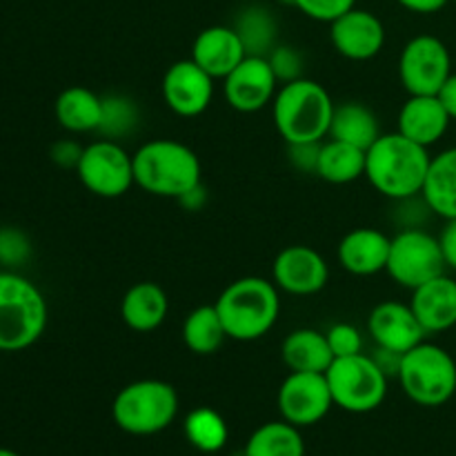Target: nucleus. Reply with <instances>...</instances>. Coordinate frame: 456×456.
Masks as SVG:
<instances>
[{
	"label": "nucleus",
	"mask_w": 456,
	"mask_h": 456,
	"mask_svg": "<svg viewBox=\"0 0 456 456\" xmlns=\"http://www.w3.org/2000/svg\"><path fill=\"white\" fill-rule=\"evenodd\" d=\"M430 160L428 147L410 141L403 134H381L365 151V178L386 199H412L421 196Z\"/></svg>",
	"instance_id": "nucleus-1"
},
{
	"label": "nucleus",
	"mask_w": 456,
	"mask_h": 456,
	"mask_svg": "<svg viewBox=\"0 0 456 456\" xmlns=\"http://www.w3.org/2000/svg\"><path fill=\"white\" fill-rule=\"evenodd\" d=\"M169 312V301L165 289L151 281H141L125 292L120 303V316L125 325L134 332H154L165 323Z\"/></svg>",
	"instance_id": "nucleus-22"
},
{
	"label": "nucleus",
	"mask_w": 456,
	"mask_h": 456,
	"mask_svg": "<svg viewBox=\"0 0 456 456\" xmlns=\"http://www.w3.org/2000/svg\"><path fill=\"white\" fill-rule=\"evenodd\" d=\"M396 381L417 405L441 408L456 395V361L436 343L423 341L405 352Z\"/></svg>",
	"instance_id": "nucleus-7"
},
{
	"label": "nucleus",
	"mask_w": 456,
	"mask_h": 456,
	"mask_svg": "<svg viewBox=\"0 0 456 456\" xmlns=\"http://www.w3.org/2000/svg\"><path fill=\"white\" fill-rule=\"evenodd\" d=\"M414 316L428 334L448 332L456 325V281L441 274L412 289Z\"/></svg>",
	"instance_id": "nucleus-20"
},
{
	"label": "nucleus",
	"mask_w": 456,
	"mask_h": 456,
	"mask_svg": "<svg viewBox=\"0 0 456 456\" xmlns=\"http://www.w3.org/2000/svg\"><path fill=\"white\" fill-rule=\"evenodd\" d=\"M454 3H456V0H454Z\"/></svg>",
	"instance_id": "nucleus-44"
},
{
	"label": "nucleus",
	"mask_w": 456,
	"mask_h": 456,
	"mask_svg": "<svg viewBox=\"0 0 456 456\" xmlns=\"http://www.w3.org/2000/svg\"><path fill=\"white\" fill-rule=\"evenodd\" d=\"M216 310L227 338L249 343L265 337L281 314V289L263 276H243L216 298Z\"/></svg>",
	"instance_id": "nucleus-3"
},
{
	"label": "nucleus",
	"mask_w": 456,
	"mask_h": 456,
	"mask_svg": "<svg viewBox=\"0 0 456 456\" xmlns=\"http://www.w3.org/2000/svg\"><path fill=\"white\" fill-rule=\"evenodd\" d=\"M316 176L332 185L359 181L361 176H365V150L337 138L321 142Z\"/></svg>",
	"instance_id": "nucleus-27"
},
{
	"label": "nucleus",
	"mask_w": 456,
	"mask_h": 456,
	"mask_svg": "<svg viewBox=\"0 0 456 456\" xmlns=\"http://www.w3.org/2000/svg\"><path fill=\"white\" fill-rule=\"evenodd\" d=\"M281 359L289 372H325L332 365L334 354L325 332L298 328L283 338Z\"/></svg>",
	"instance_id": "nucleus-23"
},
{
	"label": "nucleus",
	"mask_w": 456,
	"mask_h": 456,
	"mask_svg": "<svg viewBox=\"0 0 456 456\" xmlns=\"http://www.w3.org/2000/svg\"><path fill=\"white\" fill-rule=\"evenodd\" d=\"M178 392L160 379H142L125 386L111 403V419L132 436H154L167 430L178 414Z\"/></svg>",
	"instance_id": "nucleus-6"
},
{
	"label": "nucleus",
	"mask_w": 456,
	"mask_h": 456,
	"mask_svg": "<svg viewBox=\"0 0 456 456\" xmlns=\"http://www.w3.org/2000/svg\"><path fill=\"white\" fill-rule=\"evenodd\" d=\"M243 456H305L301 428L288 421H270L252 432Z\"/></svg>",
	"instance_id": "nucleus-28"
},
{
	"label": "nucleus",
	"mask_w": 456,
	"mask_h": 456,
	"mask_svg": "<svg viewBox=\"0 0 456 456\" xmlns=\"http://www.w3.org/2000/svg\"><path fill=\"white\" fill-rule=\"evenodd\" d=\"M248 56L243 38L234 27L212 25L200 31L191 45V61L203 67L214 80L230 76Z\"/></svg>",
	"instance_id": "nucleus-18"
},
{
	"label": "nucleus",
	"mask_w": 456,
	"mask_h": 456,
	"mask_svg": "<svg viewBox=\"0 0 456 456\" xmlns=\"http://www.w3.org/2000/svg\"><path fill=\"white\" fill-rule=\"evenodd\" d=\"M134 183L160 199H181L200 185L203 167L191 147L172 138H156L134 151Z\"/></svg>",
	"instance_id": "nucleus-2"
},
{
	"label": "nucleus",
	"mask_w": 456,
	"mask_h": 456,
	"mask_svg": "<svg viewBox=\"0 0 456 456\" xmlns=\"http://www.w3.org/2000/svg\"><path fill=\"white\" fill-rule=\"evenodd\" d=\"M292 7L319 22H334L356 7V0H292Z\"/></svg>",
	"instance_id": "nucleus-33"
},
{
	"label": "nucleus",
	"mask_w": 456,
	"mask_h": 456,
	"mask_svg": "<svg viewBox=\"0 0 456 456\" xmlns=\"http://www.w3.org/2000/svg\"><path fill=\"white\" fill-rule=\"evenodd\" d=\"M85 147H80L78 142L74 141H58L53 142L52 147V160L61 167H74L78 165L80 156H83Z\"/></svg>",
	"instance_id": "nucleus-38"
},
{
	"label": "nucleus",
	"mask_w": 456,
	"mask_h": 456,
	"mask_svg": "<svg viewBox=\"0 0 456 456\" xmlns=\"http://www.w3.org/2000/svg\"><path fill=\"white\" fill-rule=\"evenodd\" d=\"M439 243H441V252H444V258H445V265L456 272V218L445 221V227L439 234Z\"/></svg>",
	"instance_id": "nucleus-39"
},
{
	"label": "nucleus",
	"mask_w": 456,
	"mask_h": 456,
	"mask_svg": "<svg viewBox=\"0 0 456 456\" xmlns=\"http://www.w3.org/2000/svg\"><path fill=\"white\" fill-rule=\"evenodd\" d=\"M227 332L216 305H200L187 314L183 323V343L196 356L216 354L225 343Z\"/></svg>",
	"instance_id": "nucleus-29"
},
{
	"label": "nucleus",
	"mask_w": 456,
	"mask_h": 456,
	"mask_svg": "<svg viewBox=\"0 0 456 456\" xmlns=\"http://www.w3.org/2000/svg\"><path fill=\"white\" fill-rule=\"evenodd\" d=\"M205 200H208V194H205V187H203V183H200L199 187H194V190L187 191L185 196H181V199H178V203L185 205L187 209H200L205 205Z\"/></svg>",
	"instance_id": "nucleus-42"
},
{
	"label": "nucleus",
	"mask_w": 456,
	"mask_h": 456,
	"mask_svg": "<svg viewBox=\"0 0 456 456\" xmlns=\"http://www.w3.org/2000/svg\"><path fill=\"white\" fill-rule=\"evenodd\" d=\"M452 118L436 96H410L399 110L396 132L410 141L428 147L441 141L448 132Z\"/></svg>",
	"instance_id": "nucleus-21"
},
{
	"label": "nucleus",
	"mask_w": 456,
	"mask_h": 456,
	"mask_svg": "<svg viewBox=\"0 0 456 456\" xmlns=\"http://www.w3.org/2000/svg\"><path fill=\"white\" fill-rule=\"evenodd\" d=\"M334 405L352 414H365L383 405L387 396V377L372 354L341 356L325 370Z\"/></svg>",
	"instance_id": "nucleus-8"
},
{
	"label": "nucleus",
	"mask_w": 456,
	"mask_h": 456,
	"mask_svg": "<svg viewBox=\"0 0 456 456\" xmlns=\"http://www.w3.org/2000/svg\"><path fill=\"white\" fill-rule=\"evenodd\" d=\"M436 98L441 101V105L445 107L448 116L452 120H456V74H450V78L445 80L444 87L439 89Z\"/></svg>",
	"instance_id": "nucleus-40"
},
{
	"label": "nucleus",
	"mask_w": 456,
	"mask_h": 456,
	"mask_svg": "<svg viewBox=\"0 0 456 456\" xmlns=\"http://www.w3.org/2000/svg\"><path fill=\"white\" fill-rule=\"evenodd\" d=\"M160 89H163L165 105L174 114L194 118L212 105L214 78L191 58H185L167 67Z\"/></svg>",
	"instance_id": "nucleus-15"
},
{
	"label": "nucleus",
	"mask_w": 456,
	"mask_h": 456,
	"mask_svg": "<svg viewBox=\"0 0 456 456\" xmlns=\"http://www.w3.org/2000/svg\"><path fill=\"white\" fill-rule=\"evenodd\" d=\"M272 281L292 297H314L328 285L330 265L310 245H288L272 263Z\"/></svg>",
	"instance_id": "nucleus-13"
},
{
	"label": "nucleus",
	"mask_w": 456,
	"mask_h": 456,
	"mask_svg": "<svg viewBox=\"0 0 456 456\" xmlns=\"http://www.w3.org/2000/svg\"><path fill=\"white\" fill-rule=\"evenodd\" d=\"M330 40L332 47L347 61H372L386 45V27L372 12L354 7L330 22Z\"/></svg>",
	"instance_id": "nucleus-16"
},
{
	"label": "nucleus",
	"mask_w": 456,
	"mask_h": 456,
	"mask_svg": "<svg viewBox=\"0 0 456 456\" xmlns=\"http://www.w3.org/2000/svg\"><path fill=\"white\" fill-rule=\"evenodd\" d=\"M267 61H270L272 69H274L279 83H292V80L303 78V56L294 47H274L267 53Z\"/></svg>",
	"instance_id": "nucleus-35"
},
{
	"label": "nucleus",
	"mask_w": 456,
	"mask_h": 456,
	"mask_svg": "<svg viewBox=\"0 0 456 456\" xmlns=\"http://www.w3.org/2000/svg\"><path fill=\"white\" fill-rule=\"evenodd\" d=\"M85 190L101 199H118L134 183V156L111 138H98L83 150L76 165Z\"/></svg>",
	"instance_id": "nucleus-10"
},
{
	"label": "nucleus",
	"mask_w": 456,
	"mask_h": 456,
	"mask_svg": "<svg viewBox=\"0 0 456 456\" xmlns=\"http://www.w3.org/2000/svg\"><path fill=\"white\" fill-rule=\"evenodd\" d=\"M445 267L439 236H432L421 227H403L392 236L386 272L401 288L417 289L419 285L445 274Z\"/></svg>",
	"instance_id": "nucleus-9"
},
{
	"label": "nucleus",
	"mask_w": 456,
	"mask_h": 456,
	"mask_svg": "<svg viewBox=\"0 0 456 456\" xmlns=\"http://www.w3.org/2000/svg\"><path fill=\"white\" fill-rule=\"evenodd\" d=\"M276 405L283 421L297 428H310L323 421L334 405L325 372H289L281 383Z\"/></svg>",
	"instance_id": "nucleus-12"
},
{
	"label": "nucleus",
	"mask_w": 456,
	"mask_h": 456,
	"mask_svg": "<svg viewBox=\"0 0 456 456\" xmlns=\"http://www.w3.org/2000/svg\"><path fill=\"white\" fill-rule=\"evenodd\" d=\"M0 456H20V454L13 452V450H9V448H0Z\"/></svg>",
	"instance_id": "nucleus-43"
},
{
	"label": "nucleus",
	"mask_w": 456,
	"mask_h": 456,
	"mask_svg": "<svg viewBox=\"0 0 456 456\" xmlns=\"http://www.w3.org/2000/svg\"><path fill=\"white\" fill-rule=\"evenodd\" d=\"M379 136H381V125L377 114L365 102L347 101L334 107L330 138L352 142L368 151Z\"/></svg>",
	"instance_id": "nucleus-26"
},
{
	"label": "nucleus",
	"mask_w": 456,
	"mask_h": 456,
	"mask_svg": "<svg viewBox=\"0 0 456 456\" xmlns=\"http://www.w3.org/2000/svg\"><path fill=\"white\" fill-rule=\"evenodd\" d=\"M392 239L374 227H356L338 243V263L352 276H374L386 272Z\"/></svg>",
	"instance_id": "nucleus-19"
},
{
	"label": "nucleus",
	"mask_w": 456,
	"mask_h": 456,
	"mask_svg": "<svg viewBox=\"0 0 456 456\" xmlns=\"http://www.w3.org/2000/svg\"><path fill=\"white\" fill-rule=\"evenodd\" d=\"M452 74V56L436 36L421 34L408 40L399 56V80L410 96H436Z\"/></svg>",
	"instance_id": "nucleus-11"
},
{
	"label": "nucleus",
	"mask_w": 456,
	"mask_h": 456,
	"mask_svg": "<svg viewBox=\"0 0 456 456\" xmlns=\"http://www.w3.org/2000/svg\"><path fill=\"white\" fill-rule=\"evenodd\" d=\"M183 432L196 450L208 454L225 448L227 439H230V428H227L225 419L212 408L191 410L183 423Z\"/></svg>",
	"instance_id": "nucleus-30"
},
{
	"label": "nucleus",
	"mask_w": 456,
	"mask_h": 456,
	"mask_svg": "<svg viewBox=\"0 0 456 456\" xmlns=\"http://www.w3.org/2000/svg\"><path fill=\"white\" fill-rule=\"evenodd\" d=\"M396 3L414 13H436L441 12L450 0H396Z\"/></svg>",
	"instance_id": "nucleus-41"
},
{
	"label": "nucleus",
	"mask_w": 456,
	"mask_h": 456,
	"mask_svg": "<svg viewBox=\"0 0 456 456\" xmlns=\"http://www.w3.org/2000/svg\"><path fill=\"white\" fill-rule=\"evenodd\" d=\"M279 92V78L267 56H245L243 62L223 78V96L232 110L254 114L270 105Z\"/></svg>",
	"instance_id": "nucleus-14"
},
{
	"label": "nucleus",
	"mask_w": 456,
	"mask_h": 456,
	"mask_svg": "<svg viewBox=\"0 0 456 456\" xmlns=\"http://www.w3.org/2000/svg\"><path fill=\"white\" fill-rule=\"evenodd\" d=\"M29 252V243L20 232L12 230H0V261L3 263H18L27 256Z\"/></svg>",
	"instance_id": "nucleus-36"
},
{
	"label": "nucleus",
	"mask_w": 456,
	"mask_h": 456,
	"mask_svg": "<svg viewBox=\"0 0 456 456\" xmlns=\"http://www.w3.org/2000/svg\"><path fill=\"white\" fill-rule=\"evenodd\" d=\"M49 307L34 281L0 272V352H22L47 330Z\"/></svg>",
	"instance_id": "nucleus-5"
},
{
	"label": "nucleus",
	"mask_w": 456,
	"mask_h": 456,
	"mask_svg": "<svg viewBox=\"0 0 456 456\" xmlns=\"http://www.w3.org/2000/svg\"><path fill=\"white\" fill-rule=\"evenodd\" d=\"M58 125L71 134H92L98 132L102 120V96L94 94L92 89L74 87L62 89L61 96L53 105Z\"/></svg>",
	"instance_id": "nucleus-24"
},
{
	"label": "nucleus",
	"mask_w": 456,
	"mask_h": 456,
	"mask_svg": "<svg viewBox=\"0 0 456 456\" xmlns=\"http://www.w3.org/2000/svg\"><path fill=\"white\" fill-rule=\"evenodd\" d=\"M321 142H294V145H288L289 160H292L294 167L301 169V172H307V174H316Z\"/></svg>",
	"instance_id": "nucleus-37"
},
{
	"label": "nucleus",
	"mask_w": 456,
	"mask_h": 456,
	"mask_svg": "<svg viewBox=\"0 0 456 456\" xmlns=\"http://www.w3.org/2000/svg\"><path fill=\"white\" fill-rule=\"evenodd\" d=\"M243 38L248 56H267L274 49L276 22L272 13L263 7H249L240 13L234 27Z\"/></svg>",
	"instance_id": "nucleus-31"
},
{
	"label": "nucleus",
	"mask_w": 456,
	"mask_h": 456,
	"mask_svg": "<svg viewBox=\"0 0 456 456\" xmlns=\"http://www.w3.org/2000/svg\"><path fill=\"white\" fill-rule=\"evenodd\" d=\"M325 337H328L330 350H332L334 359L354 356L363 352V337H361V332L352 323H334L332 328L325 332Z\"/></svg>",
	"instance_id": "nucleus-34"
},
{
	"label": "nucleus",
	"mask_w": 456,
	"mask_h": 456,
	"mask_svg": "<svg viewBox=\"0 0 456 456\" xmlns=\"http://www.w3.org/2000/svg\"><path fill=\"white\" fill-rule=\"evenodd\" d=\"M421 196L432 214L445 221L456 218V147L432 156Z\"/></svg>",
	"instance_id": "nucleus-25"
},
{
	"label": "nucleus",
	"mask_w": 456,
	"mask_h": 456,
	"mask_svg": "<svg viewBox=\"0 0 456 456\" xmlns=\"http://www.w3.org/2000/svg\"><path fill=\"white\" fill-rule=\"evenodd\" d=\"M368 332L377 347L405 354L426 341L428 332L414 316L410 303L383 301L370 312Z\"/></svg>",
	"instance_id": "nucleus-17"
},
{
	"label": "nucleus",
	"mask_w": 456,
	"mask_h": 456,
	"mask_svg": "<svg viewBox=\"0 0 456 456\" xmlns=\"http://www.w3.org/2000/svg\"><path fill=\"white\" fill-rule=\"evenodd\" d=\"M334 101L328 89L310 78L285 83L272 101V120L288 145L321 142L330 136Z\"/></svg>",
	"instance_id": "nucleus-4"
},
{
	"label": "nucleus",
	"mask_w": 456,
	"mask_h": 456,
	"mask_svg": "<svg viewBox=\"0 0 456 456\" xmlns=\"http://www.w3.org/2000/svg\"><path fill=\"white\" fill-rule=\"evenodd\" d=\"M138 123H141V110L132 98L118 96V94L102 96V120L96 134L111 141H120L129 136L138 127Z\"/></svg>",
	"instance_id": "nucleus-32"
}]
</instances>
